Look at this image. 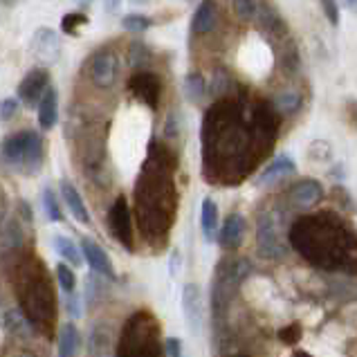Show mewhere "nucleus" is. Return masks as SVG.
I'll return each instance as SVG.
<instances>
[{
    "instance_id": "22",
    "label": "nucleus",
    "mask_w": 357,
    "mask_h": 357,
    "mask_svg": "<svg viewBox=\"0 0 357 357\" xmlns=\"http://www.w3.org/2000/svg\"><path fill=\"white\" fill-rule=\"evenodd\" d=\"M81 333L75 324H66L59 333V357H79Z\"/></svg>"
},
{
    "instance_id": "24",
    "label": "nucleus",
    "mask_w": 357,
    "mask_h": 357,
    "mask_svg": "<svg viewBox=\"0 0 357 357\" xmlns=\"http://www.w3.org/2000/svg\"><path fill=\"white\" fill-rule=\"evenodd\" d=\"M52 243H54V250H56V254L63 261H68L70 265H81V261H84V252L79 250V245H75V241L73 238H68V236H54L52 238Z\"/></svg>"
},
{
    "instance_id": "35",
    "label": "nucleus",
    "mask_w": 357,
    "mask_h": 357,
    "mask_svg": "<svg viewBox=\"0 0 357 357\" xmlns=\"http://www.w3.org/2000/svg\"><path fill=\"white\" fill-rule=\"evenodd\" d=\"M165 357H182V342L178 337L165 340Z\"/></svg>"
},
{
    "instance_id": "37",
    "label": "nucleus",
    "mask_w": 357,
    "mask_h": 357,
    "mask_svg": "<svg viewBox=\"0 0 357 357\" xmlns=\"http://www.w3.org/2000/svg\"><path fill=\"white\" fill-rule=\"evenodd\" d=\"M119 5H121V0H104V9L108 14H115L119 9Z\"/></svg>"
},
{
    "instance_id": "1",
    "label": "nucleus",
    "mask_w": 357,
    "mask_h": 357,
    "mask_svg": "<svg viewBox=\"0 0 357 357\" xmlns=\"http://www.w3.org/2000/svg\"><path fill=\"white\" fill-rule=\"evenodd\" d=\"M202 158L211 182L238 185L250 176L261 158L254 149L250 121H245L241 106L234 99H218L202 119Z\"/></svg>"
},
{
    "instance_id": "26",
    "label": "nucleus",
    "mask_w": 357,
    "mask_h": 357,
    "mask_svg": "<svg viewBox=\"0 0 357 357\" xmlns=\"http://www.w3.org/2000/svg\"><path fill=\"white\" fill-rule=\"evenodd\" d=\"M209 90L220 99H227V95H231L236 90V84H234V77L225 70H213V79L209 84Z\"/></svg>"
},
{
    "instance_id": "29",
    "label": "nucleus",
    "mask_w": 357,
    "mask_h": 357,
    "mask_svg": "<svg viewBox=\"0 0 357 357\" xmlns=\"http://www.w3.org/2000/svg\"><path fill=\"white\" fill-rule=\"evenodd\" d=\"M56 279H59V285L68 294L77 290V274H75V270H70V265H66V263L56 265Z\"/></svg>"
},
{
    "instance_id": "12",
    "label": "nucleus",
    "mask_w": 357,
    "mask_h": 357,
    "mask_svg": "<svg viewBox=\"0 0 357 357\" xmlns=\"http://www.w3.org/2000/svg\"><path fill=\"white\" fill-rule=\"evenodd\" d=\"M321 198H324V187L312 178L299 180L297 185H292L288 191L290 205L297 207V209H310V207L317 205Z\"/></svg>"
},
{
    "instance_id": "13",
    "label": "nucleus",
    "mask_w": 357,
    "mask_h": 357,
    "mask_svg": "<svg viewBox=\"0 0 357 357\" xmlns=\"http://www.w3.org/2000/svg\"><path fill=\"white\" fill-rule=\"evenodd\" d=\"M81 252H84V259L86 263L93 268L97 274L101 277H108V279H115V268H113V261L108 259V254L99 248V243L93 238H84L81 241Z\"/></svg>"
},
{
    "instance_id": "31",
    "label": "nucleus",
    "mask_w": 357,
    "mask_h": 357,
    "mask_svg": "<svg viewBox=\"0 0 357 357\" xmlns=\"http://www.w3.org/2000/svg\"><path fill=\"white\" fill-rule=\"evenodd\" d=\"M86 23H88V18L84 14H79V12L66 14L63 20H61V29H63V32L70 34V36H77L79 34V27H84Z\"/></svg>"
},
{
    "instance_id": "4",
    "label": "nucleus",
    "mask_w": 357,
    "mask_h": 357,
    "mask_svg": "<svg viewBox=\"0 0 357 357\" xmlns=\"http://www.w3.org/2000/svg\"><path fill=\"white\" fill-rule=\"evenodd\" d=\"M43 137L36 130L12 132L0 144V160H3V165L23 173V176H36L40 167H43Z\"/></svg>"
},
{
    "instance_id": "23",
    "label": "nucleus",
    "mask_w": 357,
    "mask_h": 357,
    "mask_svg": "<svg viewBox=\"0 0 357 357\" xmlns=\"http://www.w3.org/2000/svg\"><path fill=\"white\" fill-rule=\"evenodd\" d=\"M301 104H303L301 93H299V90H292V88L281 90V93H277V95H274V99H272V106L277 108L279 115L297 113V110L301 108Z\"/></svg>"
},
{
    "instance_id": "39",
    "label": "nucleus",
    "mask_w": 357,
    "mask_h": 357,
    "mask_svg": "<svg viewBox=\"0 0 357 357\" xmlns=\"http://www.w3.org/2000/svg\"><path fill=\"white\" fill-rule=\"evenodd\" d=\"M3 3H5V5H14V3H16V0H3Z\"/></svg>"
},
{
    "instance_id": "30",
    "label": "nucleus",
    "mask_w": 357,
    "mask_h": 357,
    "mask_svg": "<svg viewBox=\"0 0 357 357\" xmlns=\"http://www.w3.org/2000/svg\"><path fill=\"white\" fill-rule=\"evenodd\" d=\"M121 25H124V29H128V32H132V34H142L151 27V18L142 16V14H128V16H124V20H121Z\"/></svg>"
},
{
    "instance_id": "27",
    "label": "nucleus",
    "mask_w": 357,
    "mask_h": 357,
    "mask_svg": "<svg viewBox=\"0 0 357 357\" xmlns=\"http://www.w3.org/2000/svg\"><path fill=\"white\" fill-rule=\"evenodd\" d=\"M205 90H207V84H205V77H202L200 73L187 75V79H185V93H187L189 101L198 104V101L205 97Z\"/></svg>"
},
{
    "instance_id": "10",
    "label": "nucleus",
    "mask_w": 357,
    "mask_h": 357,
    "mask_svg": "<svg viewBox=\"0 0 357 357\" xmlns=\"http://www.w3.org/2000/svg\"><path fill=\"white\" fill-rule=\"evenodd\" d=\"M47 84H50V75L45 68L29 70L27 77L20 81V86H18V99L23 101L25 106L34 108V104H40V99L47 93Z\"/></svg>"
},
{
    "instance_id": "3",
    "label": "nucleus",
    "mask_w": 357,
    "mask_h": 357,
    "mask_svg": "<svg viewBox=\"0 0 357 357\" xmlns=\"http://www.w3.org/2000/svg\"><path fill=\"white\" fill-rule=\"evenodd\" d=\"M176 169V158L167 146L153 142L144 171L137 180L135 198L139 225L144 231H162L171 225L173 207H176V189H173L171 171Z\"/></svg>"
},
{
    "instance_id": "25",
    "label": "nucleus",
    "mask_w": 357,
    "mask_h": 357,
    "mask_svg": "<svg viewBox=\"0 0 357 357\" xmlns=\"http://www.w3.org/2000/svg\"><path fill=\"white\" fill-rule=\"evenodd\" d=\"M279 70L283 75H288V77H292L294 73L299 70V66H301V59H299V50H297V45L292 43V40H288V43L283 45V50L279 52Z\"/></svg>"
},
{
    "instance_id": "18",
    "label": "nucleus",
    "mask_w": 357,
    "mask_h": 357,
    "mask_svg": "<svg viewBox=\"0 0 357 357\" xmlns=\"http://www.w3.org/2000/svg\"><path fill=\"white\" fill-rule=\"evenodd\" d=\"M61 196H63L70 213H73L81 225H90V211H88L84 198H81V193L77 191V187L73 185V182H68V180L61 182Z\"/></svg>"
},
{
    "instance_id": "8",
    "label": "nucleus",
    "mask_w": 357,
    "mask_h": 357,
    "mask_svg": "<svg viewBox=\"0 0 357 357\" xmlns=\"http://www.w3.org/2000/svg\"><path fill=\"white\" fill-rule=\"evenodd\" d=\"M88 77L97 90H110L119 77V56L110 47H101L90 56Z\"/></svg>"
},
{
    "instance_id": "36",
    "label": "nucleus",
    "mask_w": 357,
    "mask_h": 357,
    "mask_svg": "<svg viewBox=\"0 0 357 357\" xmlns=\"http://www.w3.org/2000/svg\"><path fill=\"white\" fill-rule=\"evenodd\" d=\"M68 310H70V314L73 317H79V299H77V294L75 292H70V299H68Z\"/></svg>"
},
{
    "instance_id": "14",
    "label": "nucleus",
    "mask_w": 357,
    "mask_h": 357,
    "mask_svg": "<svg viewBox=\"0 0 357 357\" xmlns=\"http://www.w3.org/2000/svg\"><path fill=\"white\" fill-rule=\"evenodd\" d=\"M182 312H185L187 326L193 335L200 333V319H202V308H200V288L196 283H187L182 288Z\"/></svg>"
},
{
    "instance_id": "5",
    "label": "nucleus",
    "mask_w": 357,
    "mask_h": 357,
    "mask_svg": "<svg viewBox=\"0 0 357 357\" xmlns=\"http://www.w3.org/2000/svg\"><path fill=\"white\" fill-rule=\"evenodd\" d=\"M281 124V115L277 113V108L272 106V101L257 99L250 108V130L254 139V149L259 155H263L268 151L274 139H277V130Z\"/></svg>"
},
{
    "instance_id": "33",
    "label": "nucleus",
    "mask_w": 357,
    "mask_h": 357,
    "mask_svg": "<svg viewBox=\"0 0 357 357\" xmlns=\"http://www.w3.org/2000/svg\"><path fill=\"white\" fill-rule=\"evenodd\" d=\"M321 9H324V16L328 18L331 25H340V5H337V0H321Z\"/></svg>"
},
{
    "instance_id": "34",
    "label": "nucleus",
    "mask_w": 357,
    "mask_h": 357,
    "mask_svg": "<svg viewBox=\"0 0 357 357\" xmlns=\"http://www.w3.org/2000/svg\"><path fill=\"white\" fill-rule=\"evenodd\" d=\"M18 108L20 104L16 99H5V101H0V119L3 121H9V119H14L18 115Z\"/></svg>"
},
{
    "instance_id": "15",
    "label": "nucleus",
    "mask_w": 357,
    "mask_h": 357,
    "mask_svg": "<svg viewBox=\"0 0 357 357\" xmlns=\"http://www.w3.org/2000/svg\"><path fill=\"white\" fill-rule=\"evenodd\" d=\"M218 27V7L216 0H202L191 20V32L196 36H207Z\"/></svg>"
},
{
    "instance_id": "20",
    "label": "nucleus",
    "mask_w": 357,
    "mask_h": 357,
    "mask_svg": "<svg viewBox=\"0 0 357 357\" xmlns=\"http://www.w3.org/2000/svg\"><path fill=\"white\" fill-rule=\"evenodd\" d=\"M297 171V165H294V160L288 158V155H279L274 158L268 167L263 169V173L259 176V185H270V182H277L285 176H290V173Z\"/></svg>"
},
{
    "instance_id": "6",
    "label": "nucleus",
    "mask_w": 357,
    "mask_h": 357,
    "mask_svg": "<svg viewBox=\"0 0 357 357\" xmlns=\"http://www.w3.org/2000/svg\"><path fill=\"white\" fill-rule=\"evenodd\" d=\"M231 12L243 23H257L272 36L285 32L283 18L268 0H231Z\"/></svg>"
},
{
    "instance_id": "28",
    "label": "nucleus",
    "mask_w": 357,
    "mask_h": 357,
    "mask_svg": "<svg viewBox=\"0 0 357 357\" xmlns=\"http://www.w3.org/2000/svg\"><path fill=\"white\" fill-rule=\"evenodd\" d=\"M43 207H45V213L47 218L52 222H61L63 220V211H61V205L56 200V193L52 189H45L43 191Z\"/></svg>"
},
{
    "instance_id": "17",
    "label": "nucleus",
    "mask_w": 357,
    "mask_h": 357,
    "mask_svg": "<svg viewBox=\"0 0 357 357\" xmlns=\"http://www.w3.org/2000/svg\"><path fill=\"white\" fill-rule=\"evenodd\" d=\"M32 50H34V54L40 61L52 63V61H56V56L61 52L59 36L52 32V29H38V32L34 34V38H32Z\"/></svg>"
},
{
    "instance_id": "11",
    "label": "nucleus",
    "mask_w": 357,
    "mask_h": 357,
    "mask_svg": "<svg viewBox=\"0 0 357 357\" xmlns=\"http://www.w3.org/2000/svg\"><path fill=\"white\" fill-rule=\"evenodd\" d=\"M108 225L113 236L124 245L126 250H132V231H130V211H128V202L124 196H119L113 207L108 211Z\"/></svg>"
},
{
    "instance_id": "2",
    "label": "nucleus",
    "mask_w": 357,
    "mask_h": 357,
    "mask_svg": "<svg viewBox=\"0 0 357 357\" xmlns=\"http://www.w3.org/2000/svg\"><path fill=\"white\" fill-rule=\"evenodd\" d=\"M288 238L314 268L357 274V234L333 213H314L294 220Z\"/></svg>"
},
{
    "instance_id": "21",
    "label": "nucleus",
    "mask_w": 357,
    "mask_h": 357,
    "mask_svg": "<svg viewBox=\"0 0 357 357\" xmlns=\"http://www.w3.org/2000/svg\"><path fill=\"white\" fill-rule=\"evenodd\" d=\"M200 229L207 241L218 236V207L211 198H205L200 205Z\"/></svg>"
},
{
    "instance_id": "16",
    "label": "nucleus",
    "mask_w": 357,
    "mask_h": 357,
    "mask_svg": "<svg viewBox=\"0 0 357 357\" xmlns=\"http://www.w3.org/2000/svg\"><path fill=\"white\" fill-rule=\"evenodd\" d=\"M245 229H248V222H245V218L241 216V213H229V216L225 218V222H222L218 236H216L218 245L225 250L238 248L245 238Z\"/></svg>"
},
{
    "instance_id": "32",
    "label": "nucleus",
    "mask_w": 357,
    "mask_h": 357,
    "mask_svg": "<svg viewBox=\"0 0 357 357\" xmlns=\"http://www.w3.org/2000/svg\"><path fill=\"white\" fill-rule=\"evenodd\" d=\"M128 59H130V66L132 68H144L146 63H149V59H151V54H149V50H146V45H142V43H132L130 45V50H128Z\"/></svg>"
},
{
    "instance_id": "7",
    "label": "nucleus",
    "mask_w": 357,
    "mask_h": 357,
    "mask_svg": "<svg viewBox=\"0 0 357 357\" xmlns=\"http://www.w3.org/2000/svg\"><path fill=\"white\" fill-rule=\"evenodd\" d=\"M283 222H281V213L277 211H263L259 213L257 220V245H259V254L263 259L277 261L281 259L288 245L283 241Z\"/></svg>"
},
{
    "instance_id": "38",
    "label": "nucleus",
    "mask_w": 357,
    "mask_h": 357,
    "mask_svg": "<svg viewBox=\"0 0 357 357\" xmlns=\"http://www.w3.org/2000/svg\"><path fill=\"white\" fill-rule=\"evenodd\" d=\"M79 3H81V5H90L93 0H79Z\"/></svg>"
},
{
    "instance_id": "19",
    "label": "nucleus",
    "mask_w": 357,
    "mask_h": 357,
    "mask_svg": "<svg viewBox=\"0 0 357 357\" xmlns=\"http://www.w3.org/2000/svg\"><path fill=\"white\" fill-rule=\"evenodd\" d=\"M59 121V93L54 88H47L38 104V124L43 130H52Z\"/></svg>"
},
{
    "instance_id": "40",
    "label": "nucleus",
    "mask_w": 357,
    "mask_h": 357,
    "mask_svg": "<svg viewBox=\"0 0 357 357\" xmlns=\"http://www.w3.org/2000/svg\"><path fill=\"white\" fill-rule=\"evenodd\" d=\"M132 3H146V0H132Z\"/></svg>"
},
{
    "instance_id": "9",
    "label": "nucleus",
    "mask_w": 357,
    "mask_h": 357,
    "mask_svg": "<svg viewBox=\"0 0 357 357\" xmlns=\"http://www.w3.org/2000/svg\"><path fill=\"white\" fill-rule=\"evenodd\" d=\"M128 90L130 95L135 97L142 104H146L149 108L155 110L160 106L162 99V81L155 73H149V70H139L130 79H128Z\"/></svg>"
}]
</instances>
